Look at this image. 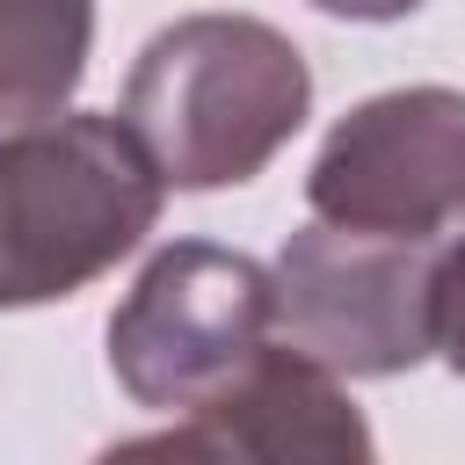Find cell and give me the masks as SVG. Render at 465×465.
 <instances>
[{
  "mask_svg": "<svg viewBox=\"0 0 465 465\" xmlns=\"http://www.w3.org/2000/svg\"><path fill=\"white\" fill-rule=\"evenodd\" d=\"M116 450L124 458H262V465L327 458V465H363L378 443H371V429H363V414L334 371H320L291 341H269L218 400H203L196 414H174V429L124 436Z\"/></svg>",
  "mask_w": 465,
  "mask_h": 465,
  "instance_id": "8992f818",
  "label": "cell"
},
{
  "mask_svg": "<svg viewBox=\"0 0 465 465\" xmlns=\"http://www.w3.org/2000/svg\"><path fill=\"white\" fill-rule=\"evenodd\" d=\"M320 15H341V22H400V15H414V7H429V0H312Z\"/></svg>",
  "mask_w": 465,
  "mask_h": 465,
  "instance_id": "9c48e42d",
  "label": "cell"
},
{
  "mask_svg": "<svg viewBox=\"0 0 465 465\" xmlns=\"http://www.w3.org/2000/svg\"><path fill=\"white\" fill-rule=\"evenodd\" d=\"M94 51V0H0V131L58 116Z\"/></svg>",
  "mask_w": 465,
  "mask_h": 465,
  "instance_id": "52a82bcc",
  "label": "cell"
},
{
  "mask_svg": "<svg viewBox=\"0 0 465 465\" xmlns=\"http://www.w3.org/2000/svg\"><path fill=\"white\" fill-rule=\"evenodd\" d=\"M312 218L400 232V240H443L465 218V94L458 87H392L356 102L312 174H305Z\"/></svg>",
  "mask_w": 465,
  "mask_h": 465,
  "instance_id": "5b68a950",
  "label": "cell"
},
{
  "mask_svg": "<svg viewBox=\"0 0 465 465\" xmlns=\"http://www.w3.org/2000/svg\"><path fill=\"white\" fill-rule=\"evenodd\" d=\"M436 356L465 378V232L436 262Z\"/></svg>",
  "mask_w": 465,
  "mask_h": 465,
  "instance_id": "ba28073f",
  "label": "cell"
},
{
  "mask_svg": "<svg viewBox=\"0 0 465 465\" xmlns=\"http://www.w3.org/2000/svg\"><path fill=\"white\" fill-rule=\"evenodd\" d=\"M436 240L312 218L269 262L276 341L334 378H400L436 356Z\"/></svg>",
  "mask_w": 465,
  "mask_h": 465,
  "instance_id": "277c9868",
  "label": "cell"
},
{
  "mask_svg": "<svg viewBox=\"0 0 465 465\" xmlns=\"http://www.w3.org/2000/svg\"><path fill=\"white\" fill-rule=\"evenodd\" d=\"M116 116L167 189H240L312 116V65L262 15H182L138 51Z\"/></svg>",
  "mask_w": 465,
  "mask_h": 465,
  "instance_id": "6da1fadb",
  "label": "cell"
},
{
  "mask_svg": "<svg viewBox=\"0 0 465 465\" xmlns=\"http://www.w3.org/2000/svg\"><path fill=\"white\" fill-rule=\"evenodd\" d=\"M160 167L124 116L65 109L0 138V312L51 305L116 269L160 218Z\"/></svg>",
  "mask_w": 465,
  "mask_h": 465,
  "instance_id": "7a4b0ae2",
  "label": "cell"
},
{
  "mask_svg": "<svg viewBox=\"0 0 465 465\" xmlns=\"http://www.w3.org/2000/svg\"><path fill=\"white\" fill-rule=\"evenodd\" d=\"M276 341V276L211 240L160 247L109 312V371L145 414H196Z\"/></svg>",
  "mask_w": 465,
  "mask_h": 465,
  "instance_id": "3957f363",
  "label": "cell"
}]
</instances>
